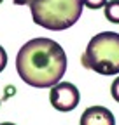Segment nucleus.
<instances>
[{
	"label": "nucleus",
	"mask_w": 119,
	"mask_h": 125,
	"mask_svg": "<svg viewBox=\"0 0 119 125\" xmlns=\"http://www.w3.org/2000/svg\"><path fill=\"white\" fill-rule=\"evenodd\" d=\"M105 18L109 23H119V0H109L105 4Z\"/></svg>",
	"instance_id": "423d86ee"
},
{
	"label": "nucleus",
	"mask_w": 119,
	"mask_h": 125,
	"mask_svg": "<svg viewBox=\"0 0 119 125\" xmlns=\"http://www.w3.org/2000/svg\"><path fill=\"white\" fill-rule=\"evenodd\" d=\"M7 66V52L4 51V47L0 45V73H2Z\"/></svg>",
	"instance_id": "1a4fd4ad"
},
{
	"label": "nucleus",
	"mask_w": 119,
	"mask_h": 125,
	"mask_svg": "<svg viewBox=\"0 0 119 125\" xmlns=\"http://www.w3.org/2000/svg\"><path fill=\"white\" fill-rule=\"evenodd\" d=\"M0 125H16V123H12V122H4V123H0Z\"/></svg>",
	"instance_id": "f8f14e48"
},
{
	"label": "nucleus",
	"mask_w": 119,
	"mask_h": 125,
	"mask_svg": "<svg viewBox=\"0 0 119 125\" xmlns=\"http://www.w3.org/2000/svg\"><path fill=\"white\" fill-rule=\"evenodd\" d=\"M82 2L88 9H102V7H105L109 0H82Z\"/></svg>",
	"instance_id": "0eeeda50"
},
{
	"label": "nucleus",
	"mask_w": 119,
	"mask_h": 125,
	"mask_svg": "<svg viewBox=\"0 0 119 125\" xmlns=\"http://www.w3.org/2000/svg\"><path fill=\"white\" fill-rule=\"evenodd\" d=\"M12 94H14V87L9 85V87H7V96H12Z\"/></svg>",
	"instance_id": "9b49d317"
},
{
	"label": "nucleus",
	"mask_w": 119,
	"mask_h": 125,
	"mask_svg": "<svg viewBox=\"0 0 119 125\" xmlns=\"http://www.w3.org/2000/svg\"><path fill=\"white\" fill-rule=\"evenodd\" d=\"M14 4H18V5H30L32 4V0H12Z\"/></svg>",
	"instance_id": "9d476101"
},
{
	"label": "nucleus",
	"mask_w": 119,
	"mask_h": 125,
	"mask_svg": "<svg viewBox=\"0 0 119 125\" xmlns=\"http://www.w3.org/2000/svg\"><path fill=\"white\" fill-rule=\"evenodd\" d=\"M82 9V0H32L30 4L33 23L51 31H61L74 26L79 21Z\"/></svg>",
	"instance_id": "f03ea898"
},
{
	"label": "nucleus",
	"mask_w": 119,
	"mask_h": 125,
	"mask_svg": "<svg viewBox=\"0 0 119 125\" xmlns=\"http://www.w3.org/2000/svg\"><path fill=\"white\" fill-rule=\"evenodd\" d=\"M16 71L25 83L35 89L53 87L67 71V54L53 38H32L18 51Z\"/></svg>",
	"instance_id": "f257e3e1"
},
{
	"label": "nucleus",
	"mask_w": 119,
	"mask_h": 125,
	"mask_svg": "<svg viewBox=\"0 0 119 125\" xmlns=\"http://www.w3.org/2000/svg\"><path fill=\"white\" fill-rule=\"evenodd\" d=\"M81 125H116V118L105 106H89L81 115Z\"/></svg>",
	"instance_id": "39448f33"
},
{
	"label": "nucleus",
	"mask_w": 119,
	"mask_h": 125,
	"mask_svg": "<svg viewBox=\"0 0 119 125\" xmlns=\"http://www.w3.org/2000/svg\"><path fill=\"white\" fill-rule=\"evenodd\" d=\"M82 66L107 76L119 73V33L102 31L95 35L82 54Z\"/></svg>",
	"instance_id": "7ed1b4c3"
},
{
	"label": "nucleus",
	"mask_w": 119,
	"mask_h": 125,
	"mask_svg": "<svg viewBox=\"0 0 119 125\" xmlns=\"http://www.w3.org/2000/svg\"><path fill=\"white\" fill-rule=\"evenodd\" d=\"M2 2H4V0H0V4H2Z\"/></svg>",
	"instance_id": "ddd939ff"
},
{
	"label": "nucleus",
	"mask_w": 119,
	"mask_h": 125,
	"mask_svg": "<svg viewBox=\"0 0 119 125\" xmlns=\"http://www.w3.org/2000/svg\"><path fill=\"white\" fill-rule=\"evenodd\" d=\"M110 94H112L114 101H117V103H119V76L116 78V80L112 82V85H110Z\"/></svg>",
	"instance_id": "6e6552de"
},
{
	"label": "nucleus",
	"mask_w": 119,
	"mask_h": 125,
	"mask_svg": "<svg viewBox=\"0 0 119 125\" xmlns=\"http://www.w3.org/2000/svg\"><path fill=\"white\" fill-rule=\"evenodd\" d=\"M49 101L54 109L67 113V111H72V109L77 108V104L81 101V94H79V89L74 83L58 82L49 90Z\"/></svg>",
	"instance_id": "20e7f679"
}]
</instances>
